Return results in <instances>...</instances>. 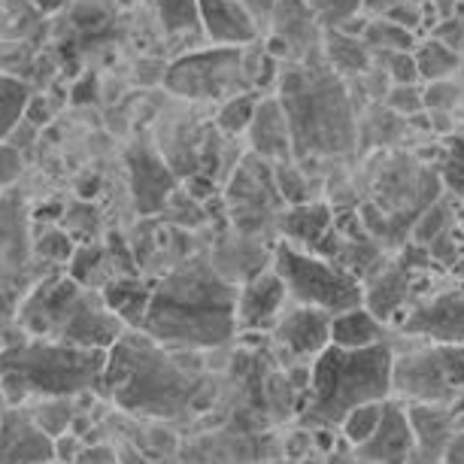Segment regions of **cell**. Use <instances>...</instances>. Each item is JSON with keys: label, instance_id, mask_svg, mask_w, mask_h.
<instances>
[{"label": "cell", "instance_id": "obj_1", "mask_svg": "<svg viewBox=\"0 0 464 464\" xmlns=\"http://www.w3.org/2000/svg\"><path fill=\"white\" fill-rule=\"evenodd\" d=\"M191 349H168L146 331L128 328L110 346L98 395H107L130 416L155 422L191 419L213 404V385L204 371L188 367Z\"/></svg>", "mask_w": 464, "mask_h": 464}, {"label": "cell", "instance_id": "obj_2", "mask_svg": "<svg viewBox=\"0 0 464 464\" xmlns=\"http://www.w3.org/2000/svg\"><path fill=\"white\" fill-rule=\"evenodd\" d=\"M240 285L218 274L213 258L179 261L152 285L143 328L168 349H222L237 331Z\"/></svg>", "mask_w": 464, "mask_h": 464}, {"label": "cell", "instance_id": "obj_3", "mask_svg": "<svg viewBox=\"0 0 464 464\" xmlns=\"http://www.w3.org/2000/svg\"><path fill=\"white\" fill-rule=\"evenodd\" d=\"M279 101L285 107L297 159H334L355 149L358 125L349 94L325 55L292 61L279 73Z\"/></svg>", "mask_w": 464, "mask_h": 464}, {"label": "cell", "instance_id": "obj_4", "mask_svg": "<svg viewBox=\"0 0 464 464\" xmlns=\"http://www.w3.org/2000/svg\"><path fill=\"white\" fill-rule=\"evenodd\" d=\"M392 371H395V349L389 343L364 349H343L331 343L310 364V385L304 392L297 425L340 431V422L355 407L395 395Z\"/></svg>", "mask_w": 464, "mask_h": 464}, {"label": "cell", "instance_id": "obj_5", "mask_svg": "<svg viewBox=\"0 0 464 464\" xmlns=\"http://www.w3.org/2000/svg\"><path fill=\"white\" fill-rule=\"evenodd\" d=\"M110 349H89L58 340L28 337L22 331L0 353V392L10 407L40 398H76L98 392Z\"/></svg>", "mask_w": 464, "mask_h": 464}, {"label": "cell", "instance_id": "obj_6", "mask_svg": "<svg viewBox=\"0 0 464 464\" xmlns=\"http://www.w3.org/2000/svg\"><path fill=\"white\" fill-rule=\"evenodd\" d=\"M19 328L28 337L89 349H110L128 331L125 322L110 310L101 288L82 285L70 274L43 276L24 292Z\"/></svg>", "mask_w": 464, "mask_h": 464}, {"label": "cell", "instance_id": "obj_7", "mask_svg": "<svg viewBox=\"0 0 464 464\" xmlns=\"http://www.w3.org/2000/svg\"><path fill=\"white\" fill-rule=\"evenodd\" d=\"M274 267L283 276L292 304H306L328 310L331 316L364 304V283L353 276L343 265L319 252L301 249L288 240L274 246Z\"/></svg>", "mask_w": 464, "mask_h": 464}, {"label": "cell", "instance_id": "obj_8", "mask_svg": "<svg viewBox=\"0 0 464 464\" xmlns=\"http://www.w3.org/2000/svg\"><path fill=\"white\" fill-rule=\"evenodd\" d=\"M164 89L186 101H227L256 92L246 67V46H216L186 52L164 70Z\"/></svg>", "mask_w": 464, "mask_h": 464}, {"label": "cell", "instance_id": "obj_9", "mask_svg": "<svg viewBox=\"0 0 464 464\" xmlns=\"http://www.w3.org/2000/svg\"><path fill=\"white\" fill-rule=\"evenodd\" d=\"M392 392L401 401L452 404L464 395V343H428L395 355Z\"/></svg>", "mask_w": 464, "mask_h": 464}, {"label": "cell", "instance_id": "obj_10", "mask_svg": "<svg viewBox=\"0 0 464 464\" xmlns=\"http://www.w3.org/2000/svg\"><path fill=\"white\" fill-rule=\"evenodd\" d=\"M274 349L285 358V367L313 364L331 346V313L319 306L292 304L270 331Z\"/></svg>", "mask_w": 464, "mask_h": 464}, {"label": "cell", "instance_id": "obj_11", "mask_svg": "<svg viewBox=\"0 0 464 464\" xmlns=\"http://www.w3.org/2000/svg\"><path fill=\"white\" fill-rule=\"evenodd\" d=\"M398 328L407 337L428 340V343H464V288L422 295L401 316Z\"/></svg>", "mask_w": 464, "mask_h": 464}, {"label": "cell", "instance_id": "obj_12", "mask_svg": "<svg viewBox=\"0 0 464 464\" xmlns=\"http://www.w3.org/2000/svg\"><path fill=\"white\" fill-rule=\"evenodd\" d=\"M292 304L288 288L276 267L270 265L258 270L256 276L243 279L237 295V331L240 334H261V331H274L276 322L283 319L285 306ZM237 334V337H240Z\"/></svg>", "mask_w": 464, "mask_h": 464}, {"label": "cell", "instance_id": "obj_13", "mask_svg": "<svg viewBox=\"0 0 464 464\" xmlns=\"http://www.w3.org/2000/svg\"><path fill=\"white\" fill-rule=\"evenodd\" d=\"M419 297H422V274L410 270L401 261H385L380 274H373L364 283V306L385 325L404 316Z\"/></svg>", "mask_w": 464, "mask_h": 464}, {"label": "cell", "instance_id": "obj_14", "mask_svg": "<svg viewBox=\"0 0 464 464\" xmlns=\"http://www.w3.org/2000/svg\"><path fill=\"white\" fill-rule=\"evenodd\" d=\"M55 459V437L37 425L28 407H6L0 413V464H49Z\"/></svg>", "mask_w": 464, "mask_h": 464}, {"label": "cell", "instance_id": "obj_15", "mask_svg": "<svg viewBox=\"0 0 464 464\" xmlns=\"http://www.w3.org/2000/svg\"><path fill=\"white\" fill-rule=\"evenodd\" d=\"M34 256V231L19 191H0V279L19 283Z\"/></svg>", "mask_w": 464, "mask_h": 464}, {"label": "cell", "instance_id": "obj_16", "mask_svg": "<svg viewBox=\"0 0 464 464\" xmlns=\"http://www.w3.org/2000/svg\"><path fill=\"white\" fill-rule=\"evenodd\" d=\"M416 450L413 422L407 413V401L389 398L380 428L373 431L371 440L355 446V455L362 464H407Z\"/></svg>", "mask_w": 464, "mask_h": 464}, {"label": "cell", "instance_id": "obj_17", "mask_svg": "<svg viewBox=\"0 0 464 464\" xmlns=\"http://www.w3.org/2000/svg\"><path fill=\"white\" fill-rule=\"evenodd\" d=\"M270 24H274V37H279L288 46V58L292 61L322 55L325 28L316 19V13L306 6V0H276Z\"/></svg>", "mask_w": 464, "mask_h": 464}, {"label": "cell", "instance_id": "obj_18", "mask_svg": "<svg viewBox=\"0 0 464 464\" xmlns=\"http://www.w3.org/2000/svg\"><path fill=\"white\" fill-rule=\"evenodd\" d=\"M249 143L265 161L283 164L295 159V143H292V128H288L285 107L279 98H265L261 94L256 119L249 125Z\"/></svg>", "mask_w": 464, "mask_h": 464}, {"label": "cell", "instance_id": "obj_19", "mask_svg": "<svg viewBox=\"0 0 464 464\" xmlns=\"http://www.w3.org/2000/svg\"><path fill=\"white\" fill-rule=\"evenodd\" d=\"M200 19H204V31L213 43L222 46H252L261 31L246 13L240 0H198Z\"/></svg>", "mask_w": 464, "mask_h": 464}, {"label": "cell", "instance_id": "obj_20", "mask_svg": "<svg viewBox=\"0 0 464 464\" xmlns=\"http://www.w3.org/2000/svg\"><path fill=\"white\" fill-rule=\"evenodd\" d=\"M331 225H334V207L322 204V200L285 207L283 216H279V234H283V240L310 252H316L322 246Z\"/></svg>", "mask_w": 464, "mask_h": 464}, {"label": "cell", "instance_id": "obj_21", "mask_svg": "<svg viewBox=\"0 0 464 464\" xmlns=\"http://www.w3.org/2000/svg\"><path fill=\"white\" fill-rule=\"evenodd\" d=\"M385 337H389V325L380 316H373L364 304L331 316V343L334 346L364 349L376 343H389Z\"/></svg>", "mask_w": 464, "mask_h": 464}, {"label": "cell", "instance_id": "obj_22", "mask_svg": "<svg viewBox=\"0 0 464 464\" xmlns=\"http://www.w3.org/2000/svg\"><path fill=\"white\" fill-rule=\"evenodd\" d=\"M322 55H325L331 70H337L343 76H364L373 67V52L364 43V37H355V34H346L340 28H325Z\"/></svg>", "mask_w": 464, "mask_h": 464}, {"label": "cell", "instance_id": "obj_23", "mask_svg": "<svg viewBox=\"0 0 464 464\" xmlns=\"http://www.w3.org/2000/svg\"><path fill=\"white\" fill-rule=\"evenodd\" d=\"M107 297L110 310L125 322L128 328H143L149 301H152V285L143 283L140 276H116L112 283L101 288Z\"/></svg>", "mask_w": 464, "mask_h": 464}, {"label": "cell", "instance_id": "obj_24", "mask_svg": "<svg viewBox=\"0 0 464 464\" xmlns=\"http://www.w3.org/2000/svg\"><path fill=\"white\" fill-rule=\"evenodd\" d=\"M31 98H34L31 82H24L13 73H0V143L24 119V110H28Z\"/></svg>", "mask_w": 464, "mask_h": 464}, {"label": "cell", "instance_id": "obj_25", "mask_svg": "<svg viewBox=\"0 0 464 464\" xmlns=\"http://www.w3.org/2000/svg\"><path fill=\"white\" fill-rule=\"evenodd\" d=\"M152 6H155V15H159L164 34H170V37L207 34L198 0H152Z\"/></svg>", "mask_w": 464, "mask_h": 464}, {"label": "cell", "instance_id": "obj_26", "mask_svg": "<svg viewBox=\"0 0 464 464\" xmlns=\"http://www.w3.org/2000/svg\"><path fill=\"white\" fill-rule=\"evenodd\" d=\"M364 43L371 46L373 55H389V52H416V31H407L401 24L382 19V15H373L364 28Z\"/></svg>", "mask_w": 464, "mask_h": 464}, {"label": "cell", "instance_id": "obj_27", "mask_svg": "<svg viewBox=\"0 0 464 464\" xmlns=\"http://www.w3.org/2000/svg\"><path fill=\"white\" fill-rule=\"evenodd\" d=\"M416 64H419V76H422L425 82H437V80H450V76L459 70L461 58L459 52L450 49L446 43L440 40H425L416 46Z\"/></svg>", "mask_w": 464, "mask_h": 464}, {"label": "cell", "instance_id": "obj_28", "mask_svg": "<svg viewBox=\"0 0 464 464\" xmlns=\"http://www.w3.org/2000/svg\"><path fill=\"white\" fill-rule=\"evenodd\" d=\"M76 398H80V395H76ZM76 398H40V401H34V407H28V410L34 413V419H37V425L43 428V431L58 437V434L70 431L76 413H80Z\"/></svg>", "mask_w": 464, "mask_h": 464}, {"label": "cell", "instance_id": "obj_29", "mask_svg": "<svg viewBox=\"0 0 464 464\" xmlns=\"http://www.w3.org/2000/svg\"><path fill=\"white\" fill-rule=\"evenodd\" d=\"M385 401H389V398H385ZM385 401H371V404L355 407L353 413H349L343 422H340V437H343L349 446H362L364 440H371L373 431L382 422Z\"/></svg>", "mask_w": 464, "mask_h": 464}, {"label": "cell", "instance_id": "obj_30", "mask_svg": "<svg viewBox=\"0 0 464 464\" xmlns=\"http://www.w3.org/2000/svg\"><path fill=\"white\" fill-rule=\"evenodd\" d=\"M258 92H243V94H234V98L222 101V110L216 116V125L218 130L225 134H243L249 130L252 119H256V107H258Z\"/></svg>", "mask_w": 464, "mask_h": 464}, {"label": "cell", "instance_id": "obj_31", "mask_svg": "<svg viewBox=\"0 0 464 464\" xmlns=\"http://www.w3.org/2000/svg\"><path fill=\"white\" fill-rule=\"evenodd\" d=\"M455 222H459V216H455L452 204L446 198H437L431 207L425 209L422 216L416 218L413 225V234H410V240L413 243H422V246H428L434 237H440V234L446 231V227H452Z\"/></svg>", "mask_w": 464, "mask_h": 464}, {"label": "cell", "instance_id": "obj_32", "mask_svg": "<svg viewBox=\"0 0 464 464\" xmlns=\"http://www.w3.org/2000/svg\"><path fill=\"white\" fill-rule=\"evenodd\" d=\"M22 297H24V288L19 283H4V279H0V353L22 334V328H19Z\"/></svg>", "mask_w": 464, "mask_h": 464}, {"label": "cell", "instance_id": "obj_33", "mask_svg": "<svg viewBox=\"0 0 464 464\" xmlns=\"http://www.w3.org/2000/svg\"><path fill=\"white\" fill-rule=\"evenodd\" d=\"M76 252V243L70 237L67 231H61V227H46V231H37L34 234V256L40 261H46V265H70V258H73Z\"/></svg>", "mask_w": 464, "mask_h": 464}, {"label": "cell", "instance_id": "obj_34", "mask_svg": "<svg viewBox=\"0 0 464 464\" xmlns=\"http://www.w3.org/2000/svg\"><path fill=\"white\" fill-rule=\"evenodd\" d=\"M274 177H276V188H279V195H283L285 207L310 204V200H313L310 179H306L304 173H301V168H295L292 161L274 164Z\"/></svg>", "mask_w": 464, "mask_h": 464}, {"label": "cell", "instance_id": "obj_35", "mask_svg": "<svg viewBox=\"0 0 464 464\" xmlns=\"http://www.w3.org/2000/svg\"><path fill=\"white\" fill-rule=\"evenodd\" d=\"M306 6L316 13L322 28H340L364 13V0H306Z\"/></svg>", "mask_w": 464, "mask_h": 464}, {"label": "cell", "instance_id": "obj_36", "mask_svg": "<svg viewBox=\"0 0 464 464\" xmlns=\"http://www.w3.org/2000/svg\"><path fill=\"white\" fill-rule=\"evenodd\" d=\"M385 58V76H389V82L395 85H416L422 76H419V64H416V55L413 52H389V55H380Z\"/></svg>", "mask_w": 464, "mask_h": 464}, {"label": "cell", "instance_id": "obj_37", "mask_svg": "<svg viewBox=\"0 0 464 464\" xmlns=\"http://www.w3.org/2000/svg\"><path fill=\"white\" fill-rule=\"evenodd\" d=\"M385 107L389 110H395L398 116H416V112H422L425 110V89H419V82L416 85H395L389 94H385Z\"/></svg>", "mask_w": 464, "mask_h": 464}, {"label": "cell", "instance_id": "obj_38", "mask_svg": "<svg viewBox=\"0 0 464 464\" xmlns=\"http://www.w3.org/2000/svg\"><path fill=\"white\" fill-rule=\"evenodd\" d=\"M459 98H461V89L455 82H446V80L428 82V89H425V110L452 112L455 103H459Z\"/></svg>", "mask_w": 464, "mask_h": 464}, {"label": "cell", "instance_id": "obj_39", "mask_svg": "<svg viewBox=\"0 0 464 464\" xmlns=\"http://www.w3.org/2000/svg\"><path fill=\"white\" fill-rule=\"evenodd\" d=\"M310 452H316V431H313V428L297 425L292 434H285V440H283V459L285 461H297Z\"/></svg>", "mask_w": 464, "mask_h": 464}, {"label": "cell", "instance_id": "obj_40", "mask_svg": "<svg viewBox=\"0 0 464 464\" xmlns=\"http://www.w3.org/2000/svg\"><path fill=\"white\" fill-rule=\"evenodd\" d=\"M382 19L395 22V24H401V28H407V31H419L425 24V13H422V6H419L416 0H404V4L392 6Z\"/></svg>", "mask_w": 464, "mask_h": 464}, {"label": "cell", "instance_id": "obj_41", "mask_svg": "<svg viewBox=\"0 0 464 464\" xmlns=\"http://www.w3.org/2000/svg\"><path fill=\"white\" fill-rule=\"evenodd\" d=\"M22 173V149L0 143V191L10 188Z\"/></svg>", "mask_w": 464, "mask_h": 464}, {"label": "cell", "instance_id": "obj_42", "mask_svg": "<svg viewBox=\"0 0 464 464\" xmlns=\"http://www.w3.org/2000/svg\"><path fill=\"white\" fill-rule=\"evenodd\" d=\"M431 37L446 43V46L455 49V52H461L464 49V24H461V19H443V22L434 24Z\"/></svg>", "mask_w": 464, "mask_h": 464}, {"label": "cell", "instance_id": "obj_43", "mask_svg": "<svg viewBox=\"0 0 464 464\" xmlns=\"http://www.w3.org/2000/svg\"><path fill=\"white\" fill-rule=\"evenodd\" d=\"M85 450V437L67 431V434H58L55 437V459L58 461H67V464H76V459L82 455Z\"/></svg>", "mask_w": 464, "mask_h": 464}, {"label": "cell", "instance_id": "obj_44", "mask_svg": "<svg viewBox=\"0 0 464 464\" xmlns=\"http://www.w3.org/2000/svg\"><path fill=\"white\" fill-rule=\"evenodd\" d=\"M76 464H119V452H116V446H110V443H94V446H85Z\"/></svg>", "mask_w": 464, "mask_h": 464}, {"label": "cell", "instance_id": "obj_45", "mask_svg": "<svg viewBox=\"0 0 464 464\" xmlns=\"http://www.w3.org/2000/svg\"><path fill=\"white\" fill-rule=\"evenodd\" d=\"M243 6H246V13L252 15V22L258 24V31L270 24L274 19V10H276V0H240Z\"/></svg>", "mask_w": 464, "mask_h": 464}, {"label": "cell", "instance_id": "obj_46", "mask_svg": "<svg viewBox=\"0 0 464 464\" xmlns=\"http://www.w3.org/2000/svg\"><path fill=\"white\" fill-rule=\"evenodd\" d=\"M450 170H446V177H450V186L464 191V137L455 143V149L450 152Z\"/></svg>", "mask_w": 464, "mask_h": 464}, {"label": "cell", "instance_id": "obj_47", "mask_svg": "<svg viewBox=\"0 0 464 464\" xmlns=\"http://www.w3.org/2000/svg\"><path fill=\"white\" fill-rule=\"evenodd\" d=\"M34 140H37V125H31L28 119H22L19 125L13 128V134L4 140V143H10V146L22 149V152H24V149H28V146L34 143Z\"/></svg>", "mask_w": 464, "mask_h": 464}, {"label": "cell", "instance_id": "obj_48", "mask_svg": "<svg viewBox=\"0 0 464 464\" xmlns=\"http://www.w3.org/2000/svg\"><path fill=\"white\" fill-rule=\"evenodd\" d=\"M24 119H28L31 125H37V128L43 125V121H49V119H52V112L46 110V101L34 94L31 103H28V110H24Z\"/></svg>", "mask_w": 464, "mask_h": 464}, {"label": "cell", "instance_id": "obj_49", "mask_svg": "<svg viewBox=\"0 0 464 464\" xmlns=\"http://www.w3.org/2000/svg\"><path fill=\"white\" fill-rule=\"evenodd\" d=\"M116 452H119V464H149V459L134 443H121Z\"/></svg>", "mask_w": 464, "mask_h": 464}, {"label": "cell", "instance_id": "obj_50", "mask_svg": "<svg viewBox=\"0 0 464 464\" xmlns=\"http://www.w3.org/2000/svg\"><path fill=\"white\" fill-rule=\"evenodd\" d=\"M404 4V0H364V13L367 15H385L392 6Z\"/></svg>", "mask_w": 464, "mask_h": 464}, {"label": "cell", "instance_id": "obj_51", "mask_svg": "<svg viewBox=\"0 0 464 464\" xmlns=\"http://www.w3.org/2000/svg\"><path fill=\"white\" fill-rule=\"evenodd\" d=\"M67 4H70V0H31V6L40 15H52V13H58V10H64Z\"/></svg>", "mask_w": 464, "mask_h": 464}, {"label": "cell", "instance_id": "obj_52", "mask_svg": "<svg viewBox=\"0 0 464 464\" xmlns=\"http://www.w3.org/2000/svg\"><path fill=\"white\" fill-rule=\"evenodd\" d=\"M285 464H328V461L322 459V455H319V450H316V452L304 455V459H297V461H285Z\"/></svg>", "mask_w": 464, "mask_h": 464}, {"label": "cell", "instance_id": "obj_53", "mask_svg": "<svg viewBox=\"0 0 464 464\" xmlns=\"http://www.w3.org/2000/svg\"><path fill=\"white\" fill-rule=\"evenodd\" d=\"M452 274H459V276L464 279V256H461L459 261H455V267H452Z\"/></svg>", "mask_w": 464, "mask_h": 464}, {"label": "cell", "instance_id": "obj_54", "mask_svg": "<svg viewBox=\"0 0 464 464\" xmlns=\"http://www.w3.org/2000/svg\"><path fill=\"white\" fill-rule=\"evenodd\" d=\"M49 464H67V461H58V459H52Z\"/></svg>", "mask_w": 464, "mask_h": 464}, {"label": "cell", "instance_id": "obj_55", "mask_svg": "<svg viewBox=\"0 0 464 464\" xmlns=\"http://www.w3.org/2000/svg\"><path fill=\"white\" fill-rule=\"evenodd\" d=\"M258 464H279V461H258Z\"/></svg>", "mask_w": 464, "mask_h": 464}, {"label": "cell", "instance_id": "obj_56", "mask_svg": "<svg viewBox=\"0 0 464 464\" xmlns=\"http://www.w3.org/2000/svg\"><path fill=\"white\" fill-rule=\"evenodd\" d=\"M459 19H461V24H464V13H461V15H459Z\"/></svg>", "mask_w": 464, "mask_h": 464}, {"label": "cell", "instance_id": "obj_57", "mask_svg": "<svg viewBox=\"0 0 464 464\" xmlns=\"http://www.w3.org/2000/svg\"><path fill=\"white\" fill-rule=\"evenodd\" d=\"M149 4H152V0H149Z\"/></svg>", "mask_w": 464, "mask_h": 464}]
</instances>
